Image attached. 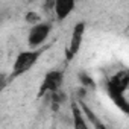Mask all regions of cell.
Returning a JSON list of instances; mask_svg holds the SVG:
<instances>
[{"mask_svg": "<svg viewBox=\"0 0 129 129\" xmlns=\"http://www.w3.org/2000/svg\"><path fill=\"white\" fill-rule=\"evenodd\" d=\"M43 53V49H27L20 52L12 64V70H11V78H18L23 76L24 73H27L35 64L38 62L40 56Z\"/></svg>", "mask_w": 129, "mask_h": 129, "instance_id": "7a4b0ae2", "label": "cell"}, {"mask_svg": "<svg viewBox=\"0 0 129 129\" xmlns=\"http://www.w3.org/2000/svg\"><path fill=\"white\" fill-rule=\"evenodd\" d=\"M64 85V72L62 70H49L43 81H41V85L38 88V96L43 97V96H47L50 93H55V91H59Z\"/></svg>", "mask_w": 129, "mask_h": 129, "instance_id": "5b68a950", "label": "cell"}, {"mask_svg": "<svg viewBox=\"0 0 129 129\" xmlns=\"http://www.w3.org/2000/svg\"><path fill=\"white\" fill-rule=\"evenodd\" d=\"M52 23L50 21H40L37 24H32L27 32V46L29 49H40L47 38L52 34Z\"/></svg>", "mask_w": 129, "mask_h": 129, "instance_id": "277c9868", "label": "cell"}, {"mask_svg": "<svg viewBox=\"0 0 129 129\" xmlns=\"http://www.w3.org/2000/svg\"><path fill=\"white\" fill-rule=\"evenodd\" d=\"M43 20V17L37 12V11H27L26 14H24V21L27 23V24H37V23H40Z\"/></svg>", "mask_w": 129, "mask_h": 129, "instance_id": "ba28073f", "label": "cell"}, {"mask_svg": "<svg viewBox=\"0 0 129 129\" xmlns=\"http://www.w3.org/2000/svg\"><path fill=\"white\" fill-rule=\"evenodd\" d=\"M79 81H81V85H82L84 88H88V90L94 88V81H93L91 76H88L87 73H81V75H79Z\"/></svg>", "mask_w": 129, "mask_h": 129, "instance_id": "9c48e42d", "label": "cell"}, {"mask_svg": "<svg viewBox=\"0 0 129 129\" xmlns=\"http://www.w3.org/2000/svg\"><path fill=\"white\" fill-rule=\"evenodd\" d=\"M76 8V0H53V14L58 21L69 18Z\"/></svg>", "mask_w": 129, "mask_h": 129, "instance_id": "8992f818", "label": "cell"}, {"mask_svg": "<svg viewBox=\"0 0 129 129\" xmlns=\"http://www.w3.org/2000/svg\"><path fill=\"white\" fill-rule=\"evenodd\" d=\"M9 79H11V76H8L6 73H0V91L5 90V88L8 87Z\"/></svg>", "mask_w": 129, "mask_h": 129, "instance_id": "30bf717a", "label": "cell"}, {"mask_svg": "<svg viewBox=\"0 0 129 129\" xmlns=\"http://www.w3.org/2000/svg\"><path fill=\"white\" fill-rule=\"evenodd\" d=\"M127 88H129V72L127 70H118L106 81V93L109 99L124 114L129 112V103L126 99Z\"/></svg>", "mask_w": 129, "mask_h": 129, "instance_id": "6da1fadb", "label": "cell"}, {"mask_svg": "<svg viewBox=\"0 0 129 129\" xmlns=\"http://www.w3.org/2000/svg\"><path fill=\"white\" fill-rule=\"evenodd\" d=\"M70 109H72V117H73V126L76 129H88L90 127V123L87 121L81 106L78 102H72L70 105Z\"/></svg>", "mask_w": 129, "mask_h": 129, "instance_id": "52a82bcc", "label": "cell"}, {"mask_svg": "<svg viewBox=\"0 0 129 129\" xmlns=\"http://www.w3.org/2000/svg\"><path fill=\"white\" fill-rule=\"evenodd\" d=\"M85 29H87L85 21H78L73 26L70 38L67 40V44H66V50H64V56H66L67 61H73L81 52L84 38H85Z\"/></svg>", "mask_w": 129, "mask_h": 129, "instance_id": "3957f363", "label": "cell"}]
</instances>
